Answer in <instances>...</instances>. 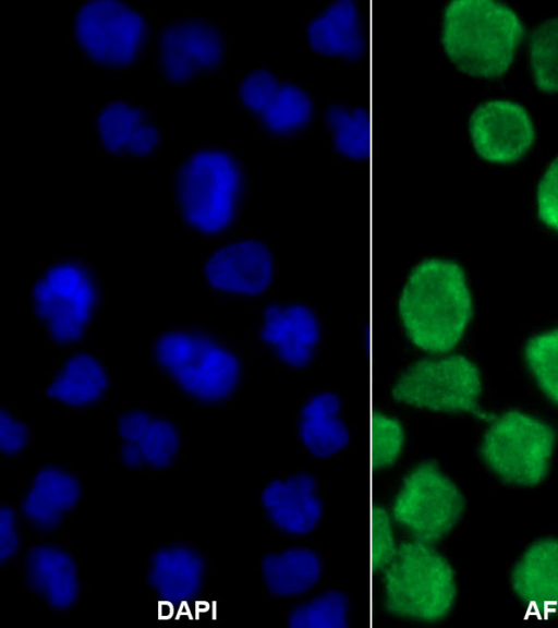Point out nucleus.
Wrapping results in <instances>:
<instances>
[{"label": "nucleus", "mask_w": 558, "mask_h": 628, "mask_svg": "<svg viewBox=\"0 0 558 628\" xmlns=\"http://www.w3.org/2000/svg\"><path fill=\"white\" fill-rule=\"evenodd\" d=\"M396 312L415 349L426 354L450 352L463 338L473 315L463 267L445 257L416 262L401 283Z\"/></svg>", "instance_id": "nucleus-1"}, {"label": "nucleus", "mask_w": 558, "mask_h": 628, "mask_svg": "<svg viewBox=\"0 0 558 628\" xmlns=\"http://www.w3.org/2000/svg\"><path fill=\"white\" fill-rule=\"evenodd\" d=\"M524 35L521 17L495 0H450L442 10L440 44L462 72L477 77L505 74Z\"/></svg>", "instance_id": "nucleus-2"}, {"label": "nucleus", "mask_w": 558, "mask_h": 628, "mask_svg": "<svg viewBox=\"0 0 558 628\" xmlns=\"http://www.w3.org/2000/svg\"><path fill=\"white\" fill-rule=\"evenodd\" d=\"M379 575L381 607L392 618L435 624L444 620L454 606L456 572L435 544L402 540Z\"/></svg>", "instance_id": "nucleus-3"}, {"label": "nucleus", "mask_w": 558, "mask_h": 628, "mask_svg": "<svg viewBox=\"0 0 558 628\" xmlns=\"http://www.w3.org/2000/svg\"><path fill=\"white\" fill-rule=\"evenodd\" d=\"M244 177L230 153L205 149L190 156L177 176V200L184 220L214 234L234 220L243 194Z\"/></svg>", "instance_id": "nucleus-4"}, {"label": "nucleus", "mask_w": 558, "mask_h": 628, "mask_svg": "<svg viewBox=\"0 0 558 628\" xmlns=\"http://www.w3.org/2000/svg\"><path fill=\"white\" fill-rule=\"evenodd\" d=\"M159 366L194 399L217 403L230 398L242 378L233 351L195 331H169L154 345Z\"/></svg>", "instance_id": "nucleus-5"}, {"label": "nucleus", "mask_w": 558, "mask_h": 628, "mask_svg": "<svg viewBox=\"0 0 558 628\" xmlns=\"http://www.w3.org/2000/svg\"><path fill=\"white\" fill-rule=\"evenodd\" d=\"M464 507L465 500L457 483L433 460L412 464L388 505L407 538L435 545L452 532Z\"/></svg>", "instance_id": "nucleus-6"}, {"label": "nucleus", "mask_w": 558, "mask_h": 628, "mask_svg": "<svg viewBox=\"0 0 558 628\" xmlns=\"http://www.w3.org/2000/svg\"><path fill=\"white\" fill-rule=\"evenodd\" d=\"M482 378L476 364L459 353L427 354L408 364L392 381L391 399L412 409L482 416Z\"/></svg>", "instance_id": "nucleus-7"}, {"label": "nucleus", "mask_w": 558, "mask_h": 628, "mask_svg": "<svg viewBox=\"0 0 558 628\" xmlns=\"http://www.w3.org/2000/svg\"><path fill=\"white\" fill-rule=\"evenodd\" d=\"M556 444L554 430L519 410L493 420L481 443V456L501 480L519 486L541 483Z\"/></svg>", "instance_id": "nucleus-8"}, {"label": "nucleus", "mask_w": 558, "mask_h": 628, "mask_svg": "<svg viewBox=\"0 0 558 628\" xmlns=\"http://www.w3.org/2000/svg\"><path fill=\"white\" fill-rule=\"evenodd\" d=\"M76 40L95 62L123 67L141 53L147 34L145 19L131 7L116 0L84 3L74 19Z\"/></svg>", "instance_id": "nucleus-9"}, {"label": "nucleus", "mask_w": 558, "mask_h": 628, "mask_svg": "<svg viewBox=\"0 0 558 628\" xmlns=\"http://www.w3.org/2000/svg\"><path fill=\"white\" fill-rule=\"evenodd\" d=\"M37 316L58 342L77 340L96 301L95 283L83 267L60 264L49 268L33 290Z\"/></svg>", "instance_id": "nucleus-10"}, {"label": "nucleus", "mask_w": 558, "mask_h": 628, "mask_svg": "<svg viewBox=\"0 0 558 628\" xmlns=\"http://www.w3.org/2000/svg\"><path fill=\"white\" fill-rule=\"evenodd\" d=\"M468 131L476 154L493 164H512L522 158L535 141L529 111L510 99H489L471 112Z\"/></svg>", "instance_id": "nucleus-11"}, {"label": "nucleus", "mask_w": 558, "mask_h": 628, "mask_svg": "<svg viewBox=\"0 0 558 628\" xmlns=\"http://www.w3.org/2000/svg\"><path fill=\"white\" fill-rule=\"evenodd\" d=\"M259 504L269 524L291 538L314 533L326 514L318 479L310 471L272 479L262 488Z\"/></svg>", "instance_id": "nucleus-12"}, {"label": "nucleus", "mask_w": 558, "mask_h": 628, "mask_svg": "<svg viewBox=\"0 0 558 628\" xmlns=\"http://www.w3.org/2000/svg\"><path fill=\"white\" fill-rule=\"evenodd\" d=\"M260 342L275 358L292 370L312 364L322 342V322L316 311L303 302H275L262 313Z\"/></svg>", "instance_id": "nucleus-13"}, {"label": "nucleus", "mask_w": 558, "mask_h": 628, "mask_svg": "<svg viewBox=\"0 0 558 628\" xmlns=\"http://www.w3.org/2000/svg\"><path fill=\"white\" fill-rule=\"evenodd\" d=\"M157 56L160 70L169 81L185 83L220 64L223 37L205 20H179L161 29Z\"/></svg>", "instance_id": "nucleus-14"}, {"label": "nucleus", "mask_w": 558, "mask_h": 628, "mask_svg": "<svg viewBox=\"0 0 558 628\" xmlns=\"http://www.w3.org/2000/svg\"><path fill=\"white\" fill-rule=\"evenodd\" d=\"M205 274L216 289L242 297L264 294L276 277V258L259 239H242L218 249L207 261Z\"/></svg>", "instance_id": "nucleus-15"}, {"label": "nucleus", "mask_w": 558, "mask_h": 628, "mask_svg": "<svg viewBox=\"0 0 558 628\" xmlns=\"http://www.w3.org/2000/svg\"><path fill=\"white\" fill-rule=\"evenodd\" d=\"M305 37L310 47L319 53L361 59L368 50L365 12L356 0H331L308 19Z\"/></svg>", "instance_id": "nucleus-16"}, {"label": "nucleus", "mask_w": 558, "mask_h": 628, "mask_svg": "<svg viewBox=\"0 0 558 628\" xmlns=\"http://www.w3.org/2000/svg\"><path fill=\"white\" fill-rule=\"evenodd\" d=\"M342 397L333 390L311 395L301 406L296 435L313 458L328 460L342 454L352 440V432L342 418Z\"/></svg>", "instance_id": "nucleus-17"}, {"label": "nucleus", "mask_w": 558, "mask_h": 628, "mask_svg": "<svg viewBox=\"0 0 558 628\" xmlns=\"http://www.w3.org/2000/svg\"><path fill=\"white\" fill-rule=\"evenodd\" d=\"M205 561L201 554L186 545H168L150 557L147 581L159 603L170 611L195 604L203 588Z\"/></svg>", "instance_id": "nucleus-18"}, {"label": "nucleus", "mask_w": 558, "mask_h": 628, "mask_svg": "<svg viewBox=\"0 0 558 628\" xmlns=\"http://www.w3.org/2000/svg\"><path fill=\"white\" fill-rule=\"evenodd\" d=\"M322 555L307 545H290L265 554L259 577L265 591L276 600H301L316 590L324 578Z\"/></svg>", "instance_id": "nucleus-19"}, {"label": "nucleus", "mask_w": 558, "mask_h": 628, "mask_svg": "<svg viewBox=\"0 0 558 628\" xmlns=\"http://www.w3.org/2000/svg\"><path fill=\"white\" fill-rule=\"evenodd\" d=\"M25 576L29 587L57 611L71 608L80 593L73 557L54 545H36L25 555Z\"/></svg>", "instance_id": "nucleus-20"}, {"label": "nucleus", "mask_w": 558, "mask_h": 628, "mask_svg": "<svg viewBox=\"0 0 558 628\" xmlns=\"http://www.w3.org/2000/svg\"><path fill=\"white\" fill-rule=\"evenodd\" d=\"M81 497L76 476L58 467H45L34 476L23 500L24 518L40 530H52L60 524Z\"/></svg>", "instance_id": "nucleus-21"}, {"label": "nucleus", "mask_w": 558, "mask_h": 628, "mask_svg": "<svg viewBox=\"0 0 558 628\" xmlns=\"http://www.w3.org/2000/svg\"><path fill=\"white\" fill-rule=\"evenodd\" d=\"M514 593L533 607L541 604L554 612L558 604V539L534 542L520 557L511 573Z\"/></svg>", "instance_id": "nucleus-22"}, {"label": "nucleus", "mask_w": 558, "mask_h": 628, "mask_svg": "<svg viewBox=\"0 0 558 628\" xmlns=\"http://www.w3.org/2000/svg\"><path fill=\"white\" fill-rule=\"evenodd\" d=\"M97 131L104 147L111 154L145 156L159 142V132L137 107L123 101L108 104L97 118Z\"/></svg>", "instance_id": "nucleus-23"}, {"label": "nucleus", "mask_w": 558, "mask_h": 628, "mask_svg": "<svg viewBox=\"0 0 558 628\" xmlns=\"http://www.w3.org/2000/svg\"><path fill=\"white\" fill-rule=\"evenodd\" d=\"M108 387L102 365L92 355L80 353L69 359L48 385L46 395L70 407L98 401Z\"/></svg>", "instance_id": "nucleus-24"}, {"label": "nucleus", "mask_w": 558, "mask_h": 628, "mask_svg": "<svg viewBox=\"0 0 558 628\" xmlns=\"http://www.w3.org/2000/svg\"><path fill=\"white\" fill-rule=\"evenodd\" d=\"M332 148L350 159H363L371 147V120L365 107L336 101L323 113Z\"/></svg>", "instance_id": "nucleus-25"}, {"label": "nucleus", "mask_w": 558, "mask_h": 628, "mask_svg": "<svg viewBox=\"0 0 558 628\" xmlns=\"http://www.w3.org/2000/svg\"><path fill=\"white\" fill-rule=\"evenodd\" d=\"M352 601L338 588L312 592L286 615L289 628H348L352 624Z\"/></svg>", "instance_id": "nucleus-26"}, {"label": "nucleus", "mask_w": 558, "mask_h": 628, "mask_svg": "<svg viewBox=\"0 0 558 628\" xmlns=\"http://www.w3.org/2000/svg\"><path fill=\"white\" fill-rule=\"evenodd\" d=\"M314 113L312 94L296 82L281 81L269 104L257 116L267 131L283 135L303 129Z\"/></svg>", "instance_id": "nucleus-27"}, {"label": "nucleus", "mask_w": 558, "mask_h": 628, "mask_svg": "<svg viewBox=\"0 0 558 628\" xmlns=\"http://www.w3.org/2000/svg\"><path fill=\"white\" fill-rule=\"evenodd\" d=\"M527 47L535 86L547 93L558 92V15L533 28Z\"/></svg>", "instance_id": "nucleus-28"}, {"label": "nucleus", "mask_w": 558, "mask_h": 628, "mask_svg": "<svg viewBox=\"0 0 558 628\" xmlns=\"http://www.w3.org/2000/svg\"><path fill=\"white\" fill-rule=\"evenodd\" d=\"M407 445V427L399 416L390 412H379L374 416L371 430V454L377 469L390 470L398 464Z\"/></svg>", "instance_id": "nucleus-29"}, {"label": "nucleus", "mask_w": 558, "mask_h": 628, "mask_svg": "<svg viewBox=\"0 0 558 628\" xmlns=\"http://www.w3.org/2000/svg\"><path fill=\"white\" fill-rule=\"evenodd\" d=\"M524 355L541 389L558 404V328L530 338Z\"/></svg>", "instance_id": "nucleus-30"}, {"label": "nucleus", "mask_w": 558, "mask_h": 628, "mask_svg": "<svg viewBox=\"0 0 558 628\" xmlns=\"http://www.w3.org/2000/svg\"><path fill=\"white\" fill-rule=\"evenodd\" d=\"M145 464L154 469H165L177 458L180 436L175 426L168 420L151 418L136 444Z\"/></svg>", "instance_id": "nucleus-31"}, {"label": "nucleus", "mask_w": 558, "mask_h": 628, "mask_svg": "<svg viewBox=\"0 0 558 628\" xmlns=\"http://www.w3.org/2000/svg\"><path fill=\"white\" fill-rule=\"evenodd\" d=\"M371 523V558L373 567L379 572L392 560L402 540L388 507H376Z\"/></svg>", "instance_id": "nucleus-32"}, {"label": "nucleus", "mask_w": 558, "mask_h": 628, "mask_svg": "<svg viewBox=\"0 0 558 628\" xmlns=\"http://www.w3.org/2000/svg\"><path fill=\"white\" fill-rule=\"evenodd\" d=\"M280 83L274 70L259 67L243 76L238 87V95L250 111L259 114L274 97Z\"/></svg>", "instance_id": "nucleus-33"}, {"label": "nucleus", "mask_w": 558, "mask_h": 628, "mask_svg": "<svg viewBox=\"0 0 558 628\" xmlns=\"http://www.w3.org/2000/svg\"><path fill=\"white\" fill-rule=\"evenodd\" d=\"M539 219L558 232V156L546 167L536 189Z\"/></svg>", "instance_id": "nucleus-34"}, {"label": "nucleus", "mask_w": 558, "mask_h": 628, "mask_svg": "<svg viewBox=\"0 0 558 628\" xmlns=\"http://www.w3.org/2000/svg\"><path fill=\"white\" fill-rule=\"evenodd\" d=\"M28 440L27 427L9 412H0V449L4 455L21 452Z\"/></svg>", "instance_id": "nucleus-35"}, {"label": "nucleus", "mask_w": 558, "mask_h": 628, "mask_svg": "<svg viewBox=\"0 0 558 628\" xmlns=\"http://www.w3.org/2000/svg\"><path fill=\"white\" fill-rule=\"evenodd\" d=\"M20 536L15 514L10 507L0 510V563L10 560L17 552Z\"/></svg>", "instance_id": "nucleus-36"}, {"label": "nucleus", "mask_w": 558, "mask_h": 628, "mask_svg": "<svg viewBox=\"0 0 558 628\" xmlns=\"http://www.w3.org/2000/svg\"><path fill=\"white\" fill-rule=\"evenodd\" d=\"M120 459L130 469H137L145 464L143 454L136 444L122 443Z\"/></svg>", "instance_id": "nucleus-37"}]
</instances>
